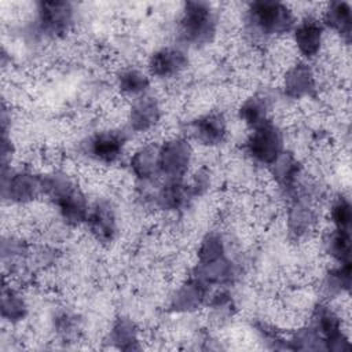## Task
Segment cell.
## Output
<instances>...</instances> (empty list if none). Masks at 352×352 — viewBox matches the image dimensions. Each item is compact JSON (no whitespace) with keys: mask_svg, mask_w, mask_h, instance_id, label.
I'll use <instances>...</instances> for the list:
<instances>
[{"mask_svg":"<svg viewBox=\"0 0 352 352\" xmlns=\"http://www.w3.org/2000/svg\"><path fill=\"white\" fill-rule=\"evenodd\" d=\"M283 84L286 95L294 99L309 96L315 92V76L311 67L304 62L293 65L286 72Z\"/></svg>","mask_w":352,"mask_h":352,"instance_id":"12","label":"cell"},{"mask_svg":"<svg viewBox=\"0 0 352 352\" xmlns=\"http://www.w3.org/2000/svg\"><path fill=\"white\" fill-rule=\"evenodd\" d=\"M249 28L261 36H280L296 26L293 11L279 1H253L248 8Z\"/></svg>","mask_w":352,"mask_h":352,"instance_id":"2","label":"cell"},{"mask_svg":"<svg viewBox=\"0 0 352 352\" xmlns=\"http://www.w3.org/2000/svg\"><path fill=\"white\" fill-rule=\"evenodd\" d=\"M37 11L38 26L45 34L62 36L72 26L73 8L67 1H41Z\"/></svg>","mask_w":352,"mask_h":352,"instance_id":"6","label":"cell"},{"mask_svg":"<svg viewBox=\"0 0 352 352\" xmlns=\"http://www.w3.org/2000/svg\"><path fill=\"white\" fill-rule=\"evenodd\" d=\"M216 32V18L210 4L187 1L180 18V34L190 44H206Z\"/></svg>","mask_w":352,"mask_h":352,"instance_id":"3","label":"cell"},{"mask_svg":"<svg viewBox=\"0 0 352 352\" xmlns=\"http://www.w3.org/2000/svg\"><path fill=\"white\" fill-rule=\"evenodd\" d=\"M315 224V213L302 204H296L289 213V227L297 235L308 232Z\"/></svg>","mask_w":352,"mask_h":352,"instance_id":"25","label":"cell"},{"mask_svg":"<svg viewBox=\"0 0 352 352\" xmlns=\"http://www.w3.org/2000/svg\"><path fill=\"white\" fill-rule=\"evenodd\" d=\"M275 180L285 188H292L300 173V165L290 153H282L275 162L271 164Z\"/></svg>","mask_w":352,"mask_h":352,"instance_id":"21","label":"cell"},{"mask_svg":"<svg viewBox=\"0 0 352 352\" xmlns=\"http://www.w3.org/2000/svg\"><path fill=\"white\" fill-rule=\"evenodd\" d=\"M187 55L175 47H165L155 51L148 60V72L151 76L165 78L173 77L187 67Z\"/></svg>","mask_w":352,"mask_h":352,"instance_id":"9","label":"cell"},{"mask_svg":"<svg viewBox=\"0 0 352 352\" xmlns=\"http://www.w3.org/2000/svg\"><path fill=\"white\" fill-rule=\"evenodd\" d=\"M88 226L92 235L99 242H110L116 234V217L111 206L107 202H99L89 210Z\"/></svg>","mask_w":352,"mask_h":352,"instance_id":"14","label":"cell"},{"mask_svg":"<svg viewBox=\"0 0 352 352\" xmlns=\"http://www.w3.org/2000/svg\"><path fill=\"white\" fill-rule=\"evenodd\" d=\"M111 340L122 349L138 348V331L135 324L128 319H120L113 327Z\"/></svg>","mask_w":352,"mask_h":352,"instance_id":"26","label":"cell"},{"mask_svg":"<svg viewBox=\"0 0 352 352\" xmlns=\"http://www.w3.org/2000/svg\"><path fill=\"white\" fill-rule=\"evenodd\" d=\"M1 312L3 316L10 320H19L23 318L26 312V307L23 300L19 294L14 290L3 289V298H1Z\"/></svg>","mask_w":352,"mask_h":352,"instance_id":"27","label":"cell"},{"mask_svg":"<svg viewBox=\"0 0 352 352\" xmlns=\"http://www.w3.org/2000/svg\"><path fill=\"white\" fill-rule=\"evenodd\" d=\"M323 23L337 32L341 38L349 44L352 30V11L346 1H333L327 4L323 14Z\"/></svg>","mask_w":352,"mask_h":352,"instance_id":"16","label":"cell"},{"mask_svg":"<svg viewBox=\"0 0 352 352\" xmlns=\"http://www.w3.org/2000/svg\"><path fill=\"white\" fill-rule=\"evenodd\" d=\"M318 337L323 338L329 349H348V342L341 330V320L327 305L319 304L314 312V329Z\"/></svg>","mask_w":352,"mask_h":352,"instance_id":"7","label":"cell"},{"mask_svg":"<svg viewBox=\"0 0 352 352\" xmlns=\"http://www.w3.org/2000/svg\"><path fill=\"white\" fill-rule=\"evenodd\" d=\"M125 136L121 132H100L89 139L88 153L103 164L116 162L124 148Z\"/></svg>","mask_w":352,"mask_h":352,"instance_id":"10","label":"cell"},{"mask_svg":"<svg viewBox=\"0 0 352 352\" xmlns=\"http://www.w3.org/2000/svg\"><path fill=\"white\" fill-rule=\"evenodd\" d=\"M245 148L248 155L254 161L271 165L283 153V135L280 129L268 120L252 129Z\"/></svg>","mask_w":352,"mask_h":352,"instance_id":"4","label":"cell"},{"mask_svg":"<svg viewBox=\"0 0 352 352\" xmlns=\"http://www.w3.org/2000/svg\"><path fill=\"white\" fill-rule=\"evenodd\" d=\"M323 23L315 18H305L293 29V38L298 52L307 58H315L323 44Z\"/></svg>","mask_w":352,"mask_h":352,"instance_id":"8","label":"cell"},{"mask_svg":"<svg viewBox=\"0 0 352 352\" xmlns=\"http://www.w3.org/2000/svg\"><path fill=\"white\" fill-rule=\"evenodd\" d=\"M327 252L340 264L351 263V234L349 230L336 228L327 239Z\"/></svg>","mask_w":352,"mask_h":352,"instance_id":"23","label":"cell"},{"mask_svg":"<svg viewBox=\"0 0 352 352\" xmlns=\"http://www.w3.org/2000/svg\"><path fill=\"white\" fill-rule=\"evenodd\" d=\"M206 286L198 278L184 282L172 297V308L175 311H192L198 308L205 300Z\"/></svg>","mask_w":352,"mask_h":352,"instance_id":"17","label":"cell"},{"mask_svg":"<svg viewBox=\"0 0 352 352\" xmlns=\"http://www.w3.org/2000/svg\"><path fill=\"white\" fill-rule=\"evenodd\" d=\"M161 117L160 103L155 98H139L129 111V125L136 132H146L151 129Z\"/></svg>","mask_w":352,"mask_h":352,"instance_id":"13","label":"cell"},{"mask_svg":"<svg viewBox=\"0 0 352 352\" xmlns=\"http://www.w3.org/2000/svg\"><path fill=\"white\" fill-rule=\"evenodd\" d=\"M224 257V243L219 234H208L198 248V265H206Z\"/></svg>","mask_w":352,"mask_h":352,"instance_id":"24","label":"cell"},{"mask_svg":"<svg viewBox=\"0 0 352 352\" xmlns=\"http://www.w3.org/2000/svg\"><path fill=\"white\" fill-rule=\"evenodd\" d=\"M268 100L265 96L254 95L248 98L239 107L241 120L252 129L268 121Z\"/></svg>","mask_w":352,"mask_h":352,"instance_id":"20","label":"cell"},{"mask_svg":"<svg viewBox=\"0 0 352 352\" xmlns=\"http://www.w3.org/2000/svg\"><path fill=\"white\" fill-rule=\"evenodd\" d=\"M8 197L14 202L26 204L33 201L40 192H43L41 176H37L30 172H19L15 173L7 187Z\"/></svg>","mask_w":352,"mask_h":352,"instance_id":"15","label":"cell"},{"mask_svg":"<svg viewBox=\"0 0 352 352\" xmlns=\"http://www.w3.org/2000/svg\"><path fill=\"white\" fill-rule=\"evenodd\" d=\"M118 89L125 95H142L150 85L148 77L138 69H124L117 77Z\"/></svg>","mask_w":352,"mask_h":352,"instance_id":"22","label":"cell"},{"mask_svg":"<svg viewBox=\"0 0 352 352\" xmlns=\"http://www.w3.org/2000/svg\"><path fill=\"white\" fill-rule=\"evenodd\" d=\"M43 192L59 208L67 224L77 226L87 221L89 209L82 191L65 175L41 176Z\"/></svg>","mask_w":352,"mask_h":352,"instance_id":"1","label":"cell"},{"mask_svg":"<svg viewBox=\"0 0 352 352\" xmlns=\"http://www.w3.org/2000/svg\"><path fill=\"white\" fill-rule=\"evenodd\" d=\"M192 133L201 143L216 146L224 142L227 136V125L223 114L209 113L192 122Z\"/></svg>","mask_w":352,"mask_h":352,"instance_id":"11","label":"cell"},{"mask_svg":"<svg viewBox=\"0 0 352 352\" xmlns=\"http://www.w3.org/2000/svg\"><path fill=\"white\" fill-rule=\"evenodd\" d=\"M330 217L336 228H344L349 230L351 227V220H352V210H351V204L346 198L340 197L330 209Z\"/></svg>","mask_w":352,"mask_h":352,"instance_id":"28","label":"cell"},{"mask_svg":"<svg viewBox=\"0 0 352 352\" xmlns=\"http://www.w3.org/2000/svg\"><path fill=\"white\" fill-rule=\"evenodd\" d=\"M160 146L146 144L142 146L131 158V168L135 176L142 180H148L160 172L158 169Z\"/></svg>","mask_w":352,"mask_h":352,"instance_id":"18","label":"cell"},{"mask_svg":"<svg viewBox=\"0 0 352 352\" xmlns=\"http://www.w3.org/2000/svg\"><path fill=\"white\" fill-rule=\"evenodd\" d=\"M192 150L187 140L175 138L160 146L158 169L169 179H182L191 162Z\"/></svg>","mask_w":352,"mask_h":352,"instance_id":"5","label":"cell"},{"mask_svg":"<svg viewBox=\"0 0 352 352\" xmlns=\"http://www.w3.org/2000/svg\"><path fill=\"white\" fill-rule=\"evenodd\" d=\"M187 187L182 183V179H169L158 191L157 204L166 210L179 209L190 195Z\"/></svg>","mask_w":352,"mask_h":352,"instance_id":"19","label":"cell"}]
</instances>
